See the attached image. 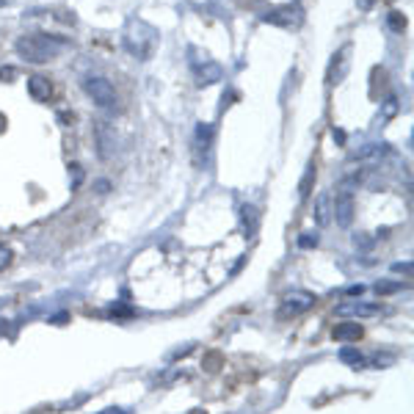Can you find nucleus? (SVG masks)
<instances>
[{"label": "nucleus", "instance_id": "obj_1", "mask_svg": "<svg viewBox=\"0 0 414 414\" xmlns=\"http://www.w3.org/2000/svg\"><path fill=\"white\" fill-rule=\"evenodd\" d=\"M66 47V41L61 36H50V34H25L14 41L17 56L31 64H47L53 61L59 53Z\"/></svg>", "mask_w": 414, "mask_h": 414}, {"label": "nucleus", "instance_id": "obj_2", "mask_svg": "<svg viewBox=\"0 0 414 414\" xmlns=\"http://www.w3.org/2000/svg\"><path fill=\"white\" fill-rule=\"evenodd\" d=\"M83 91H86V97L91 103L97 108H103V111H113L116 103H119V94H116L113 83L103 78V75H86L83 78Z\"/></svg>", "mask_w": 414, "mask_h": 414}, {"label": "nucleus", "instance_id": "obj_3", "mask_svg": "<svg viewBox=\"0 0 414 414\" xmlns=\"http://www.w3.org/2000/svg\"><path fill=\"white\" fill-rule=\"evenodd\" d=\"M353 213H356V202H353V186L351 180H345L337 188V199L331 205V218L337 221V227L348 229L353 224Z\"/></svg>", "mask_w": 414, "mask_h": 414}, {"label": "nucleus", "instance_id": "obj_4", "mask_svg": "<svg viewBox=\"0 0 414 414\" xmlns=\"http://www.w3.org/2000/svg\"><path fill=\"white\" fill-rule=\"evenodd\" d=\"M188 59H191V69H193L199 86H210V83L221 81V64H216L210 56L199 53V50H191Z\"/></svg>", "mask_w": 414, "mask_h": 414}, {"label": "nucleus", "instance_id": "obj_5", "mask_svg": "<svg viewBox=\"0 0 414 414\" xmlns=\"http://www.w3.org/2000/svg\"><path fill=\"white\" fill-rule=\"evenodd\" d=\"M310 307H315V296H312V293H304V290H296V293H288V296L282 298L276 315H279L282 320H288V318H296V315L307 312Z\"/></svg>", "mask_w": 414, "mask_h": 414}, {"label": "nucleus", "instance_id": "obj_6", "mask_svg": "<svg viewBox=\"0 0 414 414\" xmlns=\"http://www.w3.org/2000/svg\"><path fill=\"white\" fill-rule=\"evenodd\" d=\"M384 312L381 304H365V301H353V304H343V307H337L334 315H340V318H378Z\"/></svg>", "mask_w": 414, "mask_h": 414}, {"label": "nucleus", "instance_id": "obj_7", "mask_svg": "<svg viewBox=\"0 0 414 414\" xmlns=\"http://www.w3.org/2000/svg\"><path fill=\"white\" fill-rule=\"evenodd\" d=\"M263 20L271 22V25H279V28H293L301 22V11L296 6H279L268 14H263Z\"/></svg>", "mask_w": 414, "mask_h": 414}, {"label": "nucleus", "instance_id": "obj_8", "mask_svg": "<svg viewBox=\"0 0 414 414\" xmlns=\"http://www.w3.org/2000/svg\"><path fill=\"white\" fill-rule=\"evenodd\" d=\"M387 149H390V146L381 144V141H368V144H362L359 149H353L351 155H348V163H365V161H375V158H381Z\"/></svg>", "mask_w": 414, "mask_h": 414}, {"label": "nucleus", "instance_id": "obj_9", "mask_svg": "<svg viewBox=\"0 0 414 414\" xmlns=\"http://www.w3.org/2000/svg\"><path fill=\"white\" fill-rule=\"evenodd\" d=\"M331 337L340 340V343H356V340L365 337V329H362L359 323H353V320H343V323H337V326L331 329Z\"/></svg>", "mask_w": 414, "mask_h": 414}, {"label": "nucleus", "instance_id": "obj_10", "mask_svg": "<svg viewBox=\"0 0 414 414\" xmlns=\"http://www.w3.org/2000/svg\"><path fill=\"white\" fill-rule=\"evenodd\" d=\"M348 59H351V47L345 44L334 59H331V66H329V78H326V83L329 86H334V83L343 81V72H345V66H348Z\"/></svg>", "mask_w": 414, "mask_h": 414}, {"label": "nucleus", "instance_id": "obj_11", "mask_svg": "<svg viewBox=\"0 0 414 414\" xmlns=\"http://www.w3.org/2000/svg\"><path fill=\"white\" fill-rule=\"evenodd\" d=\"M28 91H31V97H34V100L44 103V100H50L53 86H50V81H47L44 75H31V78H28Z\"/></svg>", "mask_w": 414, "mask_h": 414}, {"label": "nucleus", "instance_id": "obj_12", "mask_svg": "<svg viewBox=\"0 0 414 414\" xmlns=\"http://www.w3.org/2000/svg\"><path fill=\"white\" fill-rule=\"evenodd\" d=\"M312 216H315V224H318V227H326V224H329L331 221V196L329 193H320V196H318Z\"/></svg>", "mask_w": 414, "mask_h": 414}, {"label": "nucleus", "instance_id": "obj_13", "mask_svg": "<svg viewBox=\"0 0 414 414\" xmlns=\"http://www.w3.org/2000/svg\"><path fill=\"white\" fill-rule=\"evenodd\" d=\"M213 144V124H199L196 127V161L202 158V149H210Z\"/></svg>", "mask_w": 414, "mask_h": 414}, {"label": "nucleus", "instance_id": "obj_14", "mask_svg": "<svg viewBox=\"0 0 414 414\" xmlns=\"http://www.w3.org/2000/svg\"><path fill=\"white\" fill-rule=\"evenodd\" d=\"M108 144H113V130H111L108 124H97V146H100V155H103V158L111 155Z\"/></svg>", "mask_w": 414, "mask_h": 414}, {"label": "nucleus", "instance_id": "obj_15", "mask_svg": "<svg viewBox=\"0 0 414 414\" xmlns=\"http://www.w3.org/2000/svg\"><path fill=\"white\" fill-rule=\"evenodd\" d=\"M315 166H307V171H304V177H301V183H298V196L301 199H307L310 196V191H312V183H315Z\"/></svg>", "mask_w": 414, "mask_h": 414}, {"label": "nucleus", "instance_id": "obj_16", "mask_svg": "<svg viewBox=\"0 0 414 414\" xmlns=\"http://www.w3.org/2000/svg\"><path fill=\"white\" fill-rule=\"evenodd\" d=\"M340 359H343V362H348V365H353V368L365 362V359H362V353L356 351V348H348V345H345V348L340 351Z\"/></svg>", "mask_w": 414, "mask_h": 414}, {"label": "nucleus", "instance_id": "obj_17", "mask_svg": "<svg viewBox=\"0 0 414 414\" xmlns=\"http://www.w3.org/2000/svg\"><path fill=\"white\" fill-rule=\"evenodd\" d=\"M400 288H403V285H398V282H378V285H375V293H378V296H387V293H398Z\"/></svg>", "mask_w": 414, "mask_h": 414}, {"label": "nucleus", "instance_id": "obj_18", "mask_svg": "<svg viewBox=\"0 0 414 414\" xmlns=\"http://www.w3.org/2000/svg\"><path fill=\"white\" fill-rule=\"evenodd\" d=\"M390 28H393L395 34H400V31H403V28H406V20H403V17H400V14H398V11H393V14H390Z\"/></svg>", "mask_w": 414, "mask_h": 414}, {"label": "nucleus", "instance_id": "obj_19", "mask_svg": "<svg viewBox=\"0 0 414 414\" xmlns=\"http://www.w3.org/2000/svg\"><path fill=\"white\" fill-rule=\"evenodd\" d=\"M9 263H11V248H9V246H0V271L6 268Z\"/></svg>", "mask_w": 414, "mask_h": 414}, {"label": "nucleus", "instance_id": "obj_20", "mask_svg": "<svg viewBox=\"0 0 414 414\" xmlns=\"http://www.w3.org/2000/svg\"><path fill=\"white\" fill-rule=\"evenodd\" d=\"M362 293H365V285H353V288H348L343 296H345V298H359Z\"/></svg>", "mask_w": 414, "mask_h": 414}, {"label": "nucleus", "instance_id": "obj_21", "mask_svg": "<svg viewBox=\"0 0 414 414\" xmlns=\"http://www.w3.org/2000/svg\"><path fill=\"white\" fill-rule=\"evenodd\" d=\"M298 243H301L304 248H307V246H318V238H315V235H307V238H301Z\"/></svg>", "mask_w": 414, "mask_h": 414}, {"label": "nucleus", "instance_id": "obj_22", "mask_svg": "<svg viewBox=\"0 0 414 414\" xmlns=\"http://www.w3.org/2000/svg\"><path fill=\"white\" fill-rule=\"evenodd\" d=\"M373 3H375V0H356V6H359L362 11H368V9H370Z\"/></svg>", "mask_w": 414, "mask_h": 414}, {"label": "nucleus", "instance_id": "obj_23", "mask_svg": "<svg viewBox=\"0 0 414 414\" xmlns=\"http://www.w3.org/2000/svg\"><path fill=\"white\" fill-rule=\"evenodd\" d=\"M334 138H337V144H345V133L343 130H334Z\"/></svg>", "mask_w": 414, "mask_h": 414}, {"label": "nucleus", "instance_id": "obj_24", "mask_svg": "<svg viewBox=\"0 0 414 414\" xmlns=\"http://www.w3.org/2000/svg\"><path fill=\"white\" fill-rule=\"evenodd\" d=\"M11 75H14V69H11V66H6V69H0V78H9V81H11Z\"/></svg>", "mask_w": 414, "mask_h": 414}, {"label": "nucleus", "instance_id": "obj_25", "mask_svg": "<svg viewBox=\"0 0 414 414\" xmlns=\"http://www.w3.org/2000/svg\"><path fill=\"white\" fill-rule=\"evenodd\" d=\"M100 414H127L124 409H116V406H111V409H105V412H100Z\"/></svg>", "mask_w": 414, "mask_h": 414}]
</instances>
